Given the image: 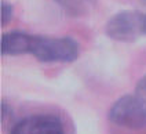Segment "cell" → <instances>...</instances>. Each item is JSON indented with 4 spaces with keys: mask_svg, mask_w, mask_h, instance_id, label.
Wrapping results in <instances>:
<instances>
[{
    "mask_svg": "<svg viewBox=\"0 0 146 134\" xmlns=\"http://www.w3.org/2000/svg\"><path fill=\"white\" fill-rule=\"evenodd\" d=\"M143 35H146V13H143Z\"/></svg>",
    "mask_w": 146,
    "mask_h": 134,
    "instance_id": "obj_8",
    "label": "cell"
},
{
    "mask_svg": "<svg viewBox=\"0 0 146 134\" xmlns=\"http://www.w3.org/2000/svg\"><path fill=\"white\" fill-rule=\"evenodd\" d=\"M55 1L66 13H69L72 15L84 14L90 6L95 3V0H55Z\"/></svg>",
    "mask_w": 146,
    "mask_h": 134,
    "instance_id": "obj_6",
    "label": "cell"
},
{
    "mask_svg": "<svg viewBox=\"0 0 146 134\" xmlns=\"http://www.w3.org/2000/svg\"><path fill=\"white\" fill-rule=\"evenodd\" d=\"M10 134H66L64 122L51 113L31 115L11 127Z\"/></svg>",
    "mask_w": 146,
    "mask_h": 134,
    "instance_id": "obj_4",
    "label": "cell"
},
{
    "mask_svg": "<svg viewBox=\"0 0 146 134\" xmlns=\"http://www.w3.org/2000/svg\"><path fill=\"white\" fill-rule=\"evenodd\" d=\"M106 35L117 42L130 43L143 35V13L141 11H120L114 14L105 26Z\"/></svg>",
    "mask_w": 146,
    "mask_h": 134,
    "instance_id": "obj_3",
    "label": "cell"
},
{
    "mask_svg": "<svg viewBox=\"0 0 146 134\" xmlns=\"http://www.w3.org/2000/svg\"><path fill=\"white\" fill-rule=\"evenodd\" d=\"M109 120L117 126L138 130L146 126V75L138 80L135 91L120 97L109 109Z\"/></svg>",
    "mask_w": 146,
    "mask_h": 134,
    "instance_id": "obj_1",
    "label": "cell"
},
{
    "mask_svg": "<svg viewBox=\"0 0 146 134\" xmlns=\"http://www.w3.org/2000/svg\"><path fill=\"white\" fill-rule=\"evenodd\" d=\"M13 6L8 3V1H1V25L4 26L7 22L11 21L13 18Z\"/></svg>",
    "mask_w": 146,
    "mask_h": 134,
    "instance_id": "obj_7",
    "label": "cell"
},
{
    "mask_svg": "<svg viewBox=\"0 0 146 134\" xmlns=\"http://www.w3.org/2000/svg\"><path fill=\"white\" fill-rule=\"evenodd\" d=\"M29 54L41 62H73L79 57V44L72 37L32 35Z\"/></svg>",
    "mask_w": 146,
    "mask_h": 134,
    "instance_id": "obj_2",
    "label": "cell"
},
{
    "mask_svg": "<svg viewBox=\"0 0 146 134\" xmlns=\"http://www.w3.org/2000/svg\"><path fill=\"white\" fill-rule=\"evenodd\" d=\"M31 39H32V35L21 32V31H13V32L4 33L1 36V54L3 55L29 54Z\"/></svg>",
    "mask_w": 146,
    "mask_h": 134,
    "instance_id": "obj_5",
    "label": "cell"
}]
</instances>
